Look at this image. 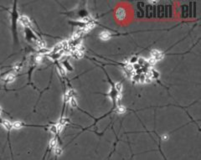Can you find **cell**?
<instances>
[{
    "instance_id": "6da1fadb",
    "label": "cell",
    "mask_w": 201,
    "mask_h": 160,
    "mask_svg": "<svg viewBox=\"0 0 201 160\" xmlns=\"http://www.w3.org/2000/svg\"><path fill=\"white\" fill-rule=\"evenodd\" d=\"M16 4H17V2L15 1L14 4V5H13L12 10H11L10 12V15L12 33H13V35H14V40L17 41V40H18V36H17V25H18V22H19V15L18 10H17V5H16Z\"/></svg>"
},
{
    "instance_id": "7a4b0ae2",
    "label": "cell",
    "mask_w": 201,
    "mask_h": 160,
    "mask_svg": "<svg viewBox=\"0 0 201 160\" xmlns=\"http://www.w3.org/2000/svg\"><path fill=\"white\" fill-rule=\"evenodd\" d=\"M24 34H25L26 39H27L28 41L35 42L36 43L40 40V38L33 32L31 28H24Z\"/></svg>"
},
{
    "instance_id": "3957f363",
    "label": "cell",
    "mask_w": 201,
    "mask_h": 160,
    "mask_svg": "<svg viewBox=\"0 0 201 160\" xmlns=\"http://www.w3.org/2000/svg\"><path fill=\"white\" fill-rule=\"evenodd\" d=\"M19 22L22 25L24 28H31L32 26V23H31L30 19L25 15H21L19 18Z\"/></svg>"
},
{
    "instance_id": "277c9868",
    "label": "cell",
    "mask_w": 201,
    "mask_h": 160,
    "mask_svg": "<svg viewBox=\"0 0 201 160\" xmlns=\"http://www.w3.org/2000/svg\"><path fill=\"white\" fill-rule=\"evenodd\" d=\"M151 57H153V59H155L158 61H161L164 58V54L163 52L158 50H153L151 51Z\"/></svg>"
},
{
    "instance_id": "5b68a950",
    "label": "cell",
    "mask_w": 201,
    "mask_h": 160,
    "mask_svg": "<svg viewBox=\"0 0 201 160\" xmlns=\"http://www.w3.org/2000/svg\"><path fill=\"white\" fill-rule=\"evenodd\" d=\"M116 17L119 20H123L126 17V10L123 8H118L116 12Z\"/></svg>"
},
{
    "instance_id": "8992f818",
    "label": "cell",
    "mask_w": 201,
    "mask_h": 160,
    "mask_svg": "<svg viewBox=\"0 0 201 160\" xmlns=\"http://www.w3.org/2000/svg\"><path fill=\"white\" fill-rule=\"evenodd\" d=\"M151 80H157L159 78V73L158 72L154 69H150L148 71V75H147Z\"/></svg>"
},
{
    "instance_id": "52a82bcc",
    "label": "cell",
    "mask_w": 201,
    "mask_h": 160,
    "mask_svg": "<svg viewBox=\"0 0 201 160\" xmlns=\"http://www.w3.org/2000/svg\"><path fill=\"white\" fill-rule=\"evenodd\" d=\"M75 95H76V92L74 90H69L65 95H64V102H69L70 99L72 98V97H75Z\"/></svg>"
},
{
    "instance_id": "ba28073f",
    "label": "cell",
    "mask_w": 201,
    "mask_h": 160,
    "mask_svg": "<svg viewBox=\"0 0 201 160\" xmlns=\"http://www.w3.org/2000/svg\"><path fill=\"white\" fill-rule=\"evenodd\" d=\"M0 123L2 124V126L5 128L7 131H10L11 129H13V123L9 122V120L4 119L3 121L0 122Z\"/></svg>"
},
{
    "instance_id": "9c48e42d",
    "label": "cell",
    "mask_w": 201,
    "mask_h": 160,
    "mask_svg": "<svg viewBox=\"0 0 201 160\" xmlns=\"http://www.w3.org/2000/svg\"><path fill=\"white\" fill-rule=\"evenodd\" d=\"M99 37H100V39L102 40H108L111 39L112 35H111V33L108 32V31H102V32L100 33Z\"/></svg>"
},
{
    "instance_id": "30bf717a",
    "label": "cell",
    "mask_w": 201,
    "mask_h": 160,
    "mask_svg": "<svg viewBox=\"0 0 201 160\" xmlns=\"http://www.w3.org/2000/svg\"><path fill=\"white\" fill-rule=\"evenodd\" d=\"M71 55H72L74 58L76 59H81L83 56H84V52L82 50H76L75 51H72L70 53Z\"/></svg>"
},
{
    "instance_id": "8fae6325",
    "label": "cell",
    "mask_w": 201,
    "mask_h": 160,
    "mask_svg": "<svg viewBox=\"0 0 201 160\" xmlns=\"http://www.w3.org/2000/svg\"><path fill=\"white\" fill-rule=\"evenodd\" d=\"M14 80H15V76H14V74H8L4 78V81L6 83L14 82Z\"/></svg>"
},
{
    "instance_id": "7c38bea8",
    "label": "cell",
    "mask_w": 201,
    "mask_h": 160,
    "mask_svg": "<svg viewBox=\"0 0 201 160\" xmlns=\"http://www.w3.org/2000/svg\"><path fill=\"white\" fill-rule=\"evenodd\" d=\"M63 68L66 70V71H73V67L71 66V65L70 64V62L68 61H63Z\"/></svg>"
},
{
    "instance_id": "4fadbf2b",
    "label": "cell",
    "mask_w": 201,
    "mask_h": 160,
    "mask_svg": "<svg viewBox=\"0 0 201 160\" xmlns=\"http://www.w3.org/2000/svg\"><path fill=\"white\" fill-rule=\"evenodd\" d=\"M49 147L50 149H55L57 147V139L56 138H53L50 140V143H49Z\"/></svg>"
},
{
    "instance_id": "5bb4252c",
    "label": "cell",
    "mask_w": 201,
    "mask_h": 160,
    "mask_svg": "<svg viewBox=\"0 0 201 160\" xmlns=\"http://www.w3.org/2000/svg\"><path fill=\"white\" fill-rule=\"evenodd\" d=\"M23 126H24V124L22 123L21 122L17 121V122H14V123H13V128H14V129L16 130H19L20 129V128H22Z\"/></svg>"
},
{
    "instance_id": "9a60e30c",
    "label": "cell",
    "mask_w": 201,
    "mask_h": 160,
    "mask_svg": "<svg viewBox=\"0 0 201 160\" xmlns=\"http://www.w3.org/2000/svg\"><path fill=\"white\" fill-rule=\"evenodd\" d=\"M70 123V119L67 118V117H61V118L59 120V122H58V123L62 125L63 127L65 125H66L67 123Z\"/></svg>"
},
{
    "instance_id": "2e32d148",
    "label": "cell",
    "mask_w": 201,
    "mask_h": 160,
    "mask_svg": "<svg viewBox=\"0 0 201 160\" xmlns=\"http://www.w3.org/2000/svg\"><path fill=\"white\" fill-rule=\"evenodd\" d=\"M69 102H70L71 107H73V108H76V107H77V105H78L77 101H76V99L75 98V97H72V98L70 99Z\"/></svg>"
},
{
    "instance_id": "e0dca14e",
    "label": "cell",
    "mask_w": 201,
    "mask_h": 160,
    "mask_svg": "<svg viewBox=\"0 0 201 160\" xmlns=\"http://www.w3.org/2000/svg\"><path fill=\"white\" fill-rule=\"evenodd\" d=\"M126 112H127V109H126V107L124 106L119 105L118 107H117V112L119 114H124Z\"/></svg>"
},
{
    "instance_id": "ac0fdd59",
    "label": "cell",
    "mask_w": 201,
    "mask_h": 160,
    "mask_svg": "<svg viewBox=\"0 0 201 160\" xmlns=\"http://www.w3.org/2000/svg\"><path fill=\"white\" fill-rule=\"evenodd\" d=\"M36 45L37 46L40 47V49H42V48H45V46H46V43H45V41L41 40V39H40V40L36 42Z\"/></svg>"
},
{
    "instance_id": "d6986e66",
    "label": "cell",
    "mask_w": 201,
    "mask_h": 160,
    "mask_svg": "<svg viewBox=\"0 0 201 160\" xmlns=\"http://www.w3.org/2000/svg\"><path fill=\"white\" fill-rule=\"evenodd\" d=\"M115 89L117 91V92H118V94H120V92H122V84L121 82H117L115 84Z\"/></svg>"
},
{
    "instance_id": "ffe728a7",
    "label": "cell",
    "mask_w": 201,
    "mask_h": 160,
    "mask_svg": "<svg viewBox=\"0 0 201 160\" xmlns=\"http://www.w3.org/2000/svg\"><path fill=\"white\" fill-rule=\"evenodd\" d=\"M138 65H139L140 66H141V68L143 67L145 65L147 64V61L145 60L144 58H138V62H137Z\"/></svg>"
},
{
    "instance_id": "44dd1931",
    "label": "cell",
    "mask_w": 201,
    "mask_h": 160,
    "mask_svg": "<svg viewBox=\"0 0 201 160\" xmlns=\"http://www.w3.org/2000/svg\"><path fill=\"white\" fill-rule=\"evenodd\" d=\"M139 78H140V74H134L133 76H132V81L133 83H139Z\"/></svg>"
},
{
    "instance_id": "7402d4cb",
    "label": "cell",
    "mask_w": 201,
    "mask_h": 160,
    "mask_svg": "<svg viewBox=\"0 0 201 160\" xmlns=\"http://www.w3.org/2000/svg\"><path fill=\"white\" fill-rule=\"evenodd\" d=\"M49 130H50V132L51 133H53V134H57V133H58L56 125H51V126L50 127V129Z\"/></svg>"
},
{
    "instance_id": "603a6c76",
    "label": "cell",
    "mask_w": 201,
    "mask_h": 160,
    "mask_svg": "<svg viewBox=\"0 0 201 160\" xmlns=\"http://www.w3.org/2000/svg\"><path fill=\"white\" fill-rule=\"evenodd\" d=\"M57 69H58L59 72H60V74H61V76H65V75H66V70L63 68V66H60V65H57Z\"/></svg>"
},
{
    "instance_id": "cb8c5ba5",
    "label": "cell",
    "mask_w": 201,
    "mask_h": 160,
    "mask_svg": "<svg viewBox=\"0 0 201 160\" xmlns=\"http://www.w3.org/2000/svg\"><path fill=\"white\" fill-rule=\"evenodd\" d=\"M148 65H150V66H154L155 64L157 63V61L155 59H153V57H150L149 59L148 60Z\"/></svg>"
},
{
    "instance_id": "d4e9b609",
    "label": "cell",
    "mask_w": 201,
    "mask_h": 160,
    "mask_svg": "<svg viewBox=\"0 0 201 160\" xmlns=\"http://www.w3.org/2000/svg\"><path fill=\"white\" fill-rule=\"evenodd\" d=\"M54 150H55V154L56 156H61V155L62 154V149L61 148L56 147V148H55Z\"/></svg>"
},
{
    "instance_id": "484cf974",
    "label": "cell",
    "mask_w": 201,
    "mask_h": 160,
    "mask_svg": "<svg viewBox=\"0 0 201 160\" xmlns=\"http://www.w3.org/2000/svg\"><path fill=\"white\" fill-rule=\"evenodd\" d=\"M138 58H137L136 56L132 57V58L130 59V61H129V64H131V65H134V64H136V63L138 62Z\"/></svg>"
},
{
    "instance_id": "4316f807",
    "label": "cell",
    "mask_w": 201,
    "mask_h": 160,
    "mask_svg": "<svg viewBox=\"0 0 201 160\" xmlns=\"http://www.w3.org/2000/svg\"><path fill=\"white\" fill-rule=\"evenodd\" d=\"M133 70H136V71H139L140 69H141V66H140L138 63H136V64L133 65Z\"/></svg>"
},
{
    "instance_id": "83f0119b",
    "label": "cell",
    "mask_w": 201,
    "mask_h": 160,
    "mask_svg": "<svg viewBox=\"0 0 201 160\" xmlns=\"http://www.w3.org/2000/svg\"><path fill=\"white\" fill-rule=\"evenodd\" d=\"M152 82V80L150 79L148 76H146V77H145V80H144V83H151Z\"/></svg>"
},
{
    "instance_id": "f1b7e54d",
    "label": "cell",
    "mask_w": 201,
    "mask_h": 160,
    "mask_svg": "<svg viewBox=\"0 0 201 160\" xmlns=\"http://www.w3.org/2000/svg\"><path fill=\"white\" fill-rule=\"evenodd\" d=\"M161 138H162V140H164V141H166V140L169 139V135H168V134H164V135H162V137H161Z\"/></svg>"
},
{
    "instance_id": "f546056e",
    "label": "cell",
    "mask_w": 201,
    "mask_h": 160,
    "mask_svg": "<svg viewBox=\"0 0 201 160\" xmlns=\"http://www.w3.org/2000/svg\"><path fill=\"white\" fill-rule=\"evenodd\" d=\"M1 112H2V109H1V107H0V114H1Z\"/></svg>"
}]
</instances>
